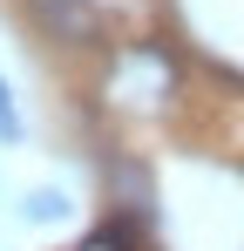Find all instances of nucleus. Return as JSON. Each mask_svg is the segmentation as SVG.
Returning <instances> with one entry per match:
<instances>
[{"instance_id": "obj_1", "label": "nucleus", "mask_w": 244, "mask_h": 251, "mask_svg": "<svg viewBox=\"0 0 244 251\" xmlns=\"http://www.w3.org/2000/svg\"><path fill=\"white\" fill-rule=\"evenodd\" d=\"M21 129V116H14V102H7V82H0V136H14Z\"/></svg>"}]
</instances>
